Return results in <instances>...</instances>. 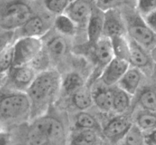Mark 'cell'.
I'll return each mask as SVG.
<instances>
[{
	"label": "cell",
	"instance_id": "obj_27",
	"mask_svg": "<svg viewBox=\"0 0 156 145\" xmlns=\"http://www.w3.org/2000/svg\"><path fill=\"white\" fill-rule=\"evenodd\" d=\"M138 103L144 110L156 112V91L152 88H145L138 98Z\"/></svg>",
	"mask_w": 156,
	"mask_h": 145
},
{
	"label": "cell",
	"instance_id": "obj_2",
	"mask_svg": "<svg viewBox=\"0 0 156 145\" xmlns=\"http://www.w3.org/2000/svg\"><path fill=\"white\" fill-rule=\"evenodd\" d=\"M29 145H65L66 131L62 122L53 116L34 119L27 133Z\"/></svg>",
	"mask_w": 156,
	"mask_h": 145
},
{
	"label": "cell",
	"instance_id": "obj_15",
	"mask_svg": "<svg viewBox=\"0 0 156 145\" xmlns=\"http://www.w3.org/2000/svg\"><path fill=\"white\" fill-rule=\"evenodd\" d=\"M44 47L51 60H59L66 56L69 51V44L67 40V37L59 35V33L51 36L45 44L44 43Z\"/></svg>",
	"mask_w": 156,
	"mask_h": 145
},
{
	"label": "cell",
	"instance_id": "obj_24",
	"mask_svg": "<svg viewBox=\"0 0 156 145\" xmlns=\"http://www.w3.org/2000/svg\"><path fill=\"white\" fill-rule=\"evenodd\" d=\"M75 127L76 130L98 131L100 125L95 118L85 111H80L75 118Z\"/></svg>",
	"mask_w": 156,
	"mask_h": 145
},
{
	"label": "cell",
	"instance_id": "obj_35",
	"mask_svg": "<svg viewBox=\"0 0 156 145\" xmlns=\"http://www.w3.org/2000/svg\"><path fill=\"white\" fill-rule=\"evenodd\" d=\"M143 19L149 28L156 33V10L143 17Z\"/></svg>",
	"mask_w": 156,
	"mask_h": 145
},
{
	"label": "cell",
	"instance_id": "obj_29",
	"mask_svg": "<svg viewBox=\"0 0 156 145\" xmlns=\"http://www.w3.org/2000/svg\"><path fill=\"white\" fill-rule=\"evenodd\" d=\"M50 61L51 59L44 47L43 50L40 52L39 54L34 58V59L30 62L29 65H30L37 73H40L50 69L49 66H50Z\"/></svg>",
	"mask_w": 156,
	"mask_h": 145
},
{
	"label": "cell",
	"instance_id": "obj_17",
	"mask_svg": "<svg viewBox=\"0 0 156 145\" xmlns=\"http://www.w3.org/2000/svg\"><path fill=\"white\" fill-rule=\"evenodd\" d=\"M21 36L41 38L47 31L45 21L39 15H32L21 28Z\"/></svg>",
	"mask_w": 156,
	"mask_h": 145
},
{
	"label": "cell",
	"instance_id": "obj_19",
	"mask_svg": "<svg viewBox=\"0 0 156 145\" xmlns=\"http://www.w3.org/2000/svg\"><path fill=\"white\" fill-rule=\"evenodd\" d=\"M53 26L56 32L65 37L73 36L77 33V25L64 13L56 15L53 22Z\"/></svg>",
	"mask_w": 156,
	"mask_h": 145
},
{
	"label": "cell",
	"instance_id": "obj_40",
	"mask_svg": "<svg viewBox=\"0 0 156 145\" xmlns=\"http://www.w3.org/2000/svg\"><path fill=\"white\" fill-rule=\"evenodd\" d=\"M0 131H2V123H1V120H0Z\"/></svg>",
	"mask_w": 156,
	"mask_h": 145
},
{
	"label": "cell",
	"instance_id": "obj_11",
	"mask_svg": "<svg viewBox=\"0 0 156 145\" xmlns=\"http://www.w3.org/2000/svg\"><path fill=\"white\" fill-rule=\"evenodd\" d=\"M130 65L128 62L114 58L101 73L100 78L106 87L117 85Z\"/></svg>",
	"mask_w": 156,
	"mask_h": 145
},
{
	"label": "cell",
	"instance_id": "obj_4",
	"mask_svg": "<svg viewBox=\"0 0 156 145\" xmlns=\"http://www.w3.org/2000/svg\"><path fill=\"white\" fill-rule=\"evenodd\" d=\"M33 15L30 5L24 0H10L0 7V27L7 31H15Z\"/></svg>",
	"mask_w": 156,
	"mask_h": 145
},
{
	"label": "cell",
	"instance_id": "obj_14",
	"mask_svg": "<svg viewBox=\"0 0 156 145\" xmlns=\"http://www.w3.org/2000/svg\"><path fill=\"white\" fill-rule=\"evenodd\" d=\"M143 80L141 70L135 67H130L125 72L117 83V87L124 91L129 95L133 96L137 92Z\"/></svg>",
	"mask_w": 156,
	"mask_h": 145
},
{
	"label": "cell",
	"instance_id": "obj_8",
	"mask_svg": "<svg viewBox=\"0 0 156 145\" xmlns=\"http://www.w3.org/2000/svg\"><path fill=\"white\" fill-rule=\"evenodd\" d=\"M9 73V81L12 90L26 92L34 81L37 73L30 65L12 67Z\"/></svg>",
	"mask_w": 156,
	"mask_h": 145
},
{
	"label": "cell",
	"instance_id": "obj_6",
	"mask_svg": "<svg viewBox=\"0 0 156 145\" xmlns=\"http://www.w3.org/2000/svg\"><path fill=\"white\" fill-rule=\"evenodd\" d=\"M129 38L145 49L150 47L156 40V33L149 28L140 15L133 16L126 24Z\"/></svg>",
	"mask_w": 156,
	"mask_h": 145
},
{
	"label": "cell",
	"instance_id": "obj_5",
	"mask_svg": "<svg viewBox=\"0 0 156 145\" xmlns=\"http://www.w3.org/2000/svg\"><path fill=\"white\" fill-rule=\"evenodd\" d=\"M13 47V65L12 67L30 65V62L44 48L41 38L21 36Z\"/></svg>",
	"mask_w": 156,
	"mask_h": 145
},
{
	"label": "cell",
	"instance_id": "obj_34",
	"mask_svg": "<svg viewBox=\"0 0 156 145\" xmlns=\"http://www.w3.org/2000/svg\"><path fill=\"white\" fill-rule=\"evenodd\" d=\"M15 31L4 30L0 33V53L12 45V40Z\"/></svg>",
	"mask_w": 156,
	"mask_h": 145
},
{
	"label": "cell",
	"instance_id": "obj_23",
	"mask_svg": "<svg viewBox=\"0 0 156 145\" xmlns=\"http://www.w3.org/2000/svg\"><path fill=\"white\" fill-rule=\"evenodd\" d=\"M71 98L75 107L80 111H85L93 104L91 91L85 86L73 94Z\"/></svg>",
	"mask_w": 156,
	"mask_h": 145
},
{
	"label": "cell",
	"instance_id": "obj_13",
	"mask_svg": "<svg viewBox=\"0 0 156 145\" xmlns=\"http://www.w3.org/2000/svg\"><path fill=\"white\" fill-rule=\"evenodd\" d=\"M93 47L94 61L101 73L104 68L114 58L111 40L106 36H102L93 45Z\"/></svg>",
	"mask_w": 156,
	"mask_h": 145
},
{
	"label": "cell",
	"instance_id": "obj_3",
	"mask_svg": "<svg viewBox=\"0 0 156 145\" xmlns=\"http://www.w3.org/2000/svg\"><path fill=\"white\" fill-rule=\"evenodd\" d=\"M30 103L26 92L14 91L0 96V120L30 119Z\"/></svg>",
	"mask_w": 156,
	"mask_h": 145
},
{
	"label": "cell",
	"instance_id": "obj_7",
	"mask_svg": "<svg viewBox=\"0 0 156 145\" xmlns=\"http://www.w3.org/2000/svg\"><path fill=\"white\" fill-rule=\"evenodd\" d=\"M94 6V0H72L64 14L71 18L78 27H85Z\"/></svg>",
	"mask_w": 156,
	"mask_h": 145
},
{
	"label": "cell",
	"instance_id": "obj_30",
	"mask_svg": "<svg viewBox=\"0 0 156 145\" xmlns=\"http://www.w3.org/2000/svg\"><path fill=\"white\" fill-rule=\"evenodd\" d=\"M13 65V47L10 46L0 53V76L9 73Z\"/></svg>",
	"mask_w": 156,
	"mask_h": 145
},
{
	"label": "cell",
	"instance_id": "obj_37",
	"mask_svg": "<svg viewBox=\"0 0 156 145\" xmlns=\"http://www.w3.org/2000/svg\"><path fill=\"white\" fill-rule=\"evenodd\" d=\"M11 136L8 132L0 131V145H9Z\"/></svg>",
	"mask_w": 156,
	"mask_h": 145
},
{
	"label": "cell",
	"instance_id": "obj_26",
	"mask_svg": "<svg viewBox=\"0 0 156 145\" xmlns=\"http://www.w3.org/2000/svg\"><path fill=\"white\" fill-rule=\"evenodd\" d=\"M136 125L143 132H147L156 127V113L152 111H140L136 118Z\"/></svg>",
	"mask_w": 156,
	"mask_h": 145
},
{
	"label": "cell",
	"instance_id": "obj_18",
	"mask_svg": "<svg viewBox=\"0 0 156 145\" xmlns=\"http://www.w3.org/2000/svg\"><path fill=\"white\" fill-rule=\"evenodd\" d=\"M93 103L100 110L105 112L112 111L113 93L112 89L105 87H98L91 91Z\"/></svg>",
	"mask_w": 156,
	"mask_h": 145
},
{
	"label": "cell",
	"instance_id": "obj_38",
	"mask_svg": "<svg viewBox=\"0 0 156 145\" xmlns=\"http://www.w3.org/2000/svg\"><path fill=\"white\" fill-rule=\"evenodd\" d=\"M150 56L152 60L156 63V45L153 47V48H152V50H151Z\"/></svg>",
	"mask_w": 156,
	"mask_h": 145
},
{
	"label": "cell",
	"instance_id": "obj_12",
	"mask_svg": "<svg viewBox=\"0 0 156 145\" xmlns=\"http://www.w3.org/2000/svg\"><path fill=\"white\" fill-rule=\"evenodd\" d=\"M103 27L104 12L98 9L94 4L87 25L85 27L87 37L90 44L93 46L99 39L103 36Z\"/></svg>",
	"mask_w": 156,
	"mask_h": 145
},
{
	"label": "cell",
	"instance_id": "obj_16",
	"mask_svg": "<svg viewBox=\"0 0 156 145\" xmlns=\"http://www.w3.org/2000/svg\"><path fill=\"white\" fill-rule=\"evenodd\" d=\"M129 38V37H128ZM129 65L133 67L141 68L148 67L151 63L150 55L146 52V49L136 42L129 38Z\"/></svg>",
	"mask_w": 156,
	"mask_h": 145
},
{
	"label": "cell",
	"instance_id": "obj_31",
	"mask_svg": "<svg viewBox=\"0 0 156 145\" xmlns=\"http://www.w3.org/2000/svg\"><path fill=\"white\" fill-rule=\"evenodd\" d=\"M72 0H44L45 8L51 13L58 15L64 13Z\"/></svg>",
	"mask_w": 156,
	"mask_h": 145
},
{
	"label": "cell",
	"instance_id": "obj_21",
	"mask_svg": "<svg viewBox=\"0 0 156 145\" xmlns=\"http://www.w3.org/2000/svg\"><path fill=\"white\" fill-rule=\"evenodd\" d=\"M110 40H111L114 58L129 62V38L126 36V35L113 36L110 38Z\"/></svg>",
	"mask_w": 156,
	"mask_h": 145
},
{
	"label": "cell",
	"instance_id": "obj_28",
	"mask_svg": "<svg viewBox=\"0 0 156 145\" xmlns=\"http://www.w3.org/2000/svg\"><path fill=\"white\" fill-rule=\"evenodd\" d=\"M124 145H144V134L136 124H133L130 129L123 138Z\"/></svg>",
	"mask_w": 156,
	"mask_h": 145
},
{
	"label": "cell",
	"instance_id": "obj_20",
	"mask_svg": "<svg viewBox=\"0 0 156 145\" xmlns=\"http://www.w3.org/2000/svg\"><path fill=\"white\" fill-rule=\"evenodd\" d=\"M85 86L83 78L78 72L68 73L61 81V91L71 97L76 91Z\"/></svg>",
	"mask_w": 156,
	"mask_h": 145
},
{
	"label": "cell",
	"instance_id": "obj_9",
	"mask_svg": "<svg viewBox=\"0 0 156 145\" xmlns=\"http://www.w3.org/2000/svg\"><path fill=\"white\" fill-rule=\"evenodd\" d=\"M126 34V24L117 9L104 12L103 36L111 38Z\"/></svg>",
	"mask_w": 156,
	"mask_h": 145
},
{
	"label": "cell",
	"instance_id": "obj_32",
	"mask_svg": "<svg viewBox=\"0 0 156 145\" xmlns=\"http://www.w3.org/2000/svg\"><path fill=\"white\" fill-rule=\"evenodd\" d=\"M136 9L143 18L156 10V0H136Z\"/></svg>",
	"mask_w": 156,
	"mask_h": 145
},
{
	"label": "cell",
	"instance_id": "obj_10",
	"mask_svg": "<svg viewBox=\"0 0 156 145\" xmlns=\"http://www.w3.org/2000/svg\"><path fill=\"white\" fill-rule=\"evenodd\" d=\"M133 123L126 116L119 115L107 123L102 129L103 135L113 143L123 140Z\"/></svg>",
	"mask_w": 156,
	"mask_h": 145
},
{
	"label": "cell",
	"instance_id": "obj_25",
	"mask_svg": "<svg viewBox=\"0 0 156 145\" xmlns=\"http://www.w3.org/2000/svg\"><path fill=\"white\" fill-rule=\"evenodd\" d=\"M98 142L96 132L92 130H77L73 134L69 145H95Z\"/></svg>",
	"mask_w": 156,
	"mask_h": 145
},
{
	"label": "cell",
	"instance_id": "obj_36",
	"mask_svg": "<svg viewBox=\"0 0 156 145\" xmlns=\"http://www.w3.org/2000/svg\"><path fill=\"white\" fill-rule=\"evenodd\" d=\"M144 142L146 145H156V127L144 134Z\"/></svg>",
	"mask_w": 156,
	"mask_h": 145
},
{
	"label": "cell",
	"instance_id": "obj_22",
	"mask_svg": "<svg viewBox=\"0 0 156 145\" xmlns=\"http://www.w3.org/2000/svg\"><path fill=\"white\" fill-rule=\"evenodd\" d=\"M113 106L112 111L117 114H123L129 109L131 104V95L116 87L112 89Z\"/></svg>",
	"mask_w": 156,
	"mask_h": 145
},
{
	"label": "cell",
	"instance_id": "obj_1",
	"mask_svg": "<svg viewBox=\"0 0 156 145\" xmlns=\"http://www.w3.org/2000/svg\"><path fill=\"white\" fill-rule=\"evenodd\" d=\"M62 78L56 70L37 73L26 91L30 103V119L45 115L61 91Z\"/></svg>",
	"mask_w": 156,
	"mask_h": 145
},
{
	"label": "cell",
	"instance_id": "obj_33",
	"mask_svg": "<svg viewBox=\"0 0 156 145\" xmlns=\"http://www.w3.org/2000/svg\"><path fill=\"white\" fill-rule=\"evenodd\" d=\"M95 6L102 12L115 9L121 4L123 0H94Z\"/></svg>",
	"mask_w": 156,
	"mask_h": 145
},
{
	"label": "cell",
	"instance_id": "obj_39",
	"mask_svg": "<svg viewBox=\"0 0 156 145\" xmlns=\"http://www.w3.org/2000/svg\"><path fill=\"white\" fill-rule=\"evenodd\" d=\"M154 75H155V79H156V67H155V71H154Z\"/></svg>",
	"mask_w": 156,
	"mask_h": 145
}]
</instances>
